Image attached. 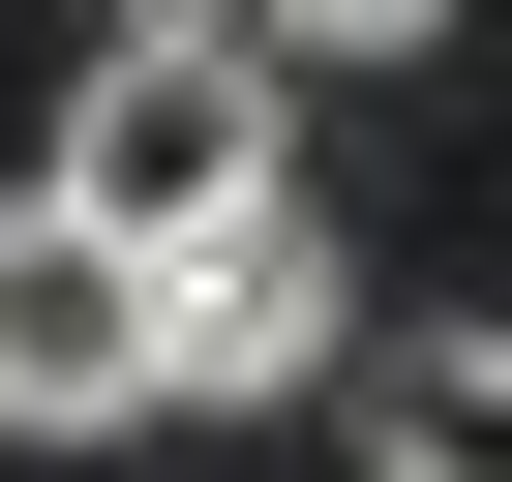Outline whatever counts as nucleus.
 <instances>
[{
    "instance_id": "3",
    "label": "nucleus",
    "mask_w": 512,
    "mask_h": 482,
    "mask_svg": "<svg viewBox=\"0 0 512 482\" xmlns=\"http://www.w3.org/2000/svg\"><path fill=\"white\" fill-rule=\"evenodd\" d=\"M151 362H181V422H241V392H332V362H362V272H332V211L272 181V211L151 241Z\"/></svg>"
},
{
    "instance_id": "1",
    "label": "nucleus",
    "mask_w": 512,
    "mask_h": 482,
    "mask_svg": "<svg viewBox=\"0 0 512 482\" xmlns=\"http://www.w3.org/2000/svg\"><path fill=\"white\" fill-rule=\"evenodd\" d=\"M61 211H121V241H211V211H272L302 151H272V31H91V91H61V151H31Z\"/></svg>"
},
{
    "instance_id": "5",
    "label": "nucleus",
    "mask_w": 512,
    "mask_h": 482,
    "mask_svg": "<svg viewBox=\"0 0 512 482\" xmlns=\"http://www.w3.org/2000/svg\"><path fill=\"white\" fill-rule=\"evenodd\" d=\"M241 31H272V61H422L452 0H241Z\"/></svg>"
},
{
    "instance_id": "6",
    "label": "nucleus",
    "mask_w": 512,
    "mask_h": 482,
    "mask_svg": "<svg viewBox=\"0 0 512 482\" xmlns=\"http://www.w3.org/2000/svg\"><path fill=\"white\" fill-rule=\"evenodd\" d=\"M121 31H241V0H121Z\"/></svg>"
},
{
    "instance_id": "2",
    "label": "nucleus",
    "mask_w": 512,
    "mask_h": 482,
    "mask_svg": "<svg viewBox=\"0 0 512 482\" xmlns=\"http://www.w3.org/2000/svg\"><path fill=\"white\" fill-rule=\"evenodd\" d=\"M121 422H181V362H151V241L61 211V181H0V452H121Z\"/></svg>"
},
{
    "instance_id": "4",
    "label": "nucleus",
    "mask_w": 512,
    "mask_h": 482,
    "mask_svg": "<svg viewBox=\"0 0 512 482\" xmlns=\"http://www.w3.org/2000/svg\"><path fill=\"white\" fill-rule=\"evenodd\" d=\"M362 482H512V332H362Z\"/></svg>"
}]
</instances>
